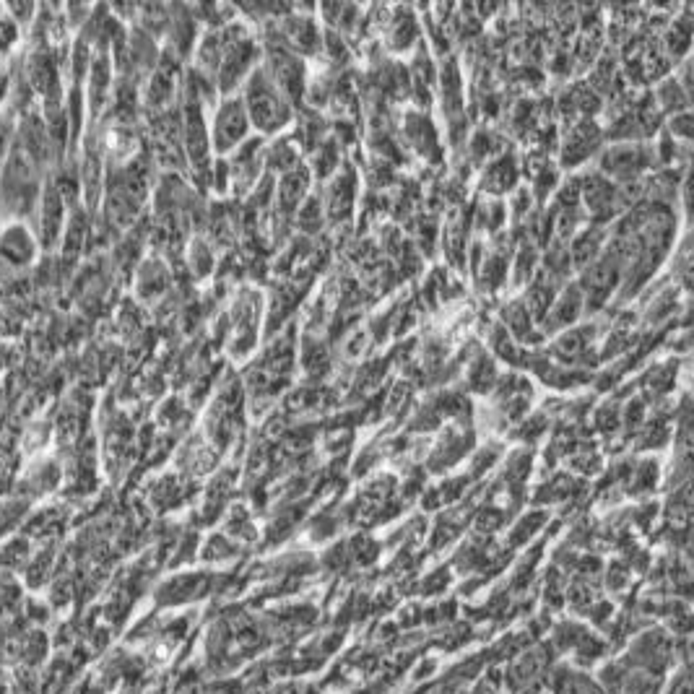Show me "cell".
I'll list each match as a JSON object with an SVG mask.
<instances>
[{
	"label": "cell",
	"instance_id": "1",
	"mask_svg": "<svg viewBox=\"0 0 694 694\" xmlns=\"http://www.w3.org/2000/svg\"><path fill=\"white\" fill-rule=\"evenodd\" d=\"M245 102V112H250L260 130H279L292 120V107L266 71L250 73Z\"/></svg>",
	"mask_w": 694,
	"mask_h": 694
},
{
	"label": "cell",
	"instance_id": "2",
	"mask_svg": "<svg viewBox=\"0 0 694 694\" xmlns=\"http://www.w3.org/2000/svg\"><path fill=\"white\" fill-rule=\"evenodd\" d=\"M674 661V643L669 640V635L661 630H650L645 635H640L632 643L630 653L622 658L624 666L637 671H648V674L663 676L666 669Z\"/></svg>",
	"mask_w": 694,
	"mask_h": 694
},
{
	"label": "cell",
	"instance_id": "3",
	"mask_svg": "<svg viewBox=\"0 0 694 694\" xmlns=\"http://www.w3.org/2000/svg\"><path fill=\"white\" fill-rule=\"evenodd\" d=\"M601 687L606 694H661L663 676L630 669L619 661L601 671Z\"/></svg>",
	"mask_w": 694,
	"mask_h": 694
},
{
	"label": "cell",
	"instance_id": "4",
	"mask_svg": "<svg viewBox=\"0 0 694 694\" xmlns=\"http://www.w3.org/2000/svg\"><path fill=\"white\" fill-rule=\"evenodd\" d=\"M247 112L240 99H227L221 104L219 115L214 117V149L229 151L245 138Z\"/></svg>",
	"mask_w": 694,
	"mask_h": 694
},
{
	"label": "cell",
	"instance_id": "5",
	"mask_svg": "<svg viewBox=\"0 0 694 694\" xmlns=\"http://www.w3.org/2000/svg\"><path fill=\"white\" fill-rule=\"evenodd\" d=\"M650 164V151L645 146H614L601 159V169L606 175H614L619 180L637 177Z\"/></svg>",
	"mask_w": 694,
	"mask_h": 694
},
{
	"label": "cell",
	"instance_id": "6",
	"mask_svg": "<svg viewBox=\"0 0 694 694\" xmlns=\"http://www.w3.org/2000/svg\"><path fill=\"white\" fill-rule=\"evenodd\" d=\"M403 130H406V138H409V143L416 151H422V154L429 156V159H437V156H440L437 130L435 125L429 123L427 117L411 112V115H406V125H403Z\"/></svg>",
	"mask_w": 694,
	"mask_h": 694
},
{
	"label": "cell",
	"instance_id": "7",
	"mask_svg": "<svg viewBox=\"0 0 694 694\" xmlns=\"http://www.w3.org/2000/svg\"><path fill=\"white\" fill-rule=\"evenodd\" d=\"M0 255L13 266H26L34 258V240L24 227H8L0 234Z\"/></svg>",
	"mask_w": 694,
	"mask_h": 694
},
{
	"label": "cell",
	"instance_id": "8",
	"mask_svg": "<svg viewBox=\"0 0 694 694\" xmlns=\"http://www.w3.org/2000/svg\"><path fill=\"white\" fill-rule=\"evenodd\" d=\"M596 143H598V133L596 128H593V123L575 125L570 138H567L565 143V156H562V162L565 164L583 162V159H588V156L593 154Z\"/></svg>",
	"mask_w": 694,
	"mask_h": 694
},
{
	"label": "cell",
	"instance_id": "9",
	"mask_svg": "<svg viewBox=\"0 0 694 694\" xmlns=\"http://www.w3.org/2000/svg\"><path fill=\"white\" fill-rule=\"evenodd\" d=\"M518 182V167H515L513 156H502L494 164L487 167V175H484V190H492V193H502V190H510Z\"/></svg>",
	"mask_w": 694,
	"mask_h": 694
},
{
	"label": "cell",
	"instance_id": "10",
	"mask_svg": "<svg viewBox=\"0 0 694 694\" xmlns=\"http://www.w3.org/2000/svg\"><path fill=\"white\" fill-rule=\"evenodd\" d=\"M307 188V172L305 169H289L284 175V180H281V188H279V203H281V211L284 214H289L292 208L299 206V201H302V195H305Z\"/></svg>",
	"mask_w": 694,
	"mask_h": 694
},
{
	"label": "cell",
	"instance_id": "11",
	"mask_svg": "<svg viewBox=\"0 0 694 694\" xmlns=\"http://www.w3.org/2000/svg\"><path fill=\"white\" fill-rule=\"evenodd\" d=\"M557 689L559 694H606L601 684H596L591 676L580 674V671H562Z\"/></svg>",
	"mask_w": 694,
	"mask_h": 694
},
{
	"label": "cell",
	"instance_id": "12",
	"mask_svg": "<svg viewBox=\"0 0 694 694\" xmlns=\"http://www.w3.org/2000/svg\"><path fill=\"white\" fill-rule=\"evenodd\" d=\"M29 562V544L24 539H13L0 546V567L3 570H24Z\"/></svg>",
	"mask_w": 694,
	"mask_h": 694
},
{
	"label": "cell",
	"instance_id": "13",
	"mask_svg": "<svg viewBox=\"0 0 694 694\" xmlns=\"http://www.w3.org/2000/svg\"><path fill=\"white\" fill-rule=\"evenodd\" d=\"M411 39H416V19L409 11H401L393 19V32H390V47L396 50H406L411 45Z\"/></svg>",
	"mask_w": 694,
	"mask_h": 694
},
{
	"label": "cell",
	"instance_id": "14",
	"mask_svg": "<svg viewBox=\"0 0 694 694\" xmlns=\"http://www.w3.org/2000/svg\"><path fill=\"white\" fill-rule=\"evenodd\" d=\"M580 305H583V294L572 286V289H567V294L562 299H559V305L554 307V318H552V325H565V323H572V320L578 318V312H580Z\"/></svg>",
	"mask_w": 694,
	"mask_h": 694
},
{
	"label": "cell",
	"instance_id": "15",
	"mask_svg": "<svg viewBox=\"0 0 694 694\" xmlns=\"http://www.w3.org/2000/svg\"><path fill=\"white\" fill-rule=\"evenodd\" d=\"M505 323L510 325V331L515 336H528V325H531V312H528L526 302H513L505 307Z\"/></svg>",
	"mask_w": 694,
	"mask_h": 694
},
{
	"label": "cell",
	"instance_id": "16",
	"mask_svg": "<svg viewBox=\"0 0 694 694\" xmlns=\"http://www.w3.org/2000/svg\"><path fill=\"white\" fill-rule=\"evenodd\" d=\"M297 151L292 149V143L289 141H281V143H273L271 149H268V164H271L273 169H294L297 167Z\"/></svg>",
	"mask_w": 694,
	"mask_h": 694
},
{
	"label": "cell",
	"instance_id": "17",
	"mask_svg": "<svg viewBox=\"0 0 694 694\" xmlns=\"http://www.w3.org/2000/svg\"><path fill=\"white\" fill-rule=\"evenodd\" d=\"M492 380H494V364L489 362L487 357H479L474 362V367H471V377H468V383H471V388L474 390H484L492 385Z\"/></svg>",
	"mask_w": 694,
	"mask_h": 694
},
{
	"label": "cell",
	"instance_id": "18",
	"mask_svg": "<svg viewBox=\"0 0 694 694\" xmlns=\"http://www.w3.org/2000/svg\"><path fill=\"white\" fill-rule=\"evenodd\" d=\"M661 102L666 110H682V107H687V91L679 86V81H666V84L661 86Z\"/></svg>",
	"mask_w": 694,
	"mask_h": 694
},
{
	"label": "cell",
	"instance_id": "19",
	"mask_svg": "<svg viewBox=\"0 0 694 694\" xmlns=\"http://www.w3.org/2000/svg\"><path fill=\"white\" fill-rule=\"evenodd\" d=\"M338 164V146L333 141L323 143L318 151V156H315V167H318V175L325 177L331 175L333 167Z\"/></svg>",
	"mask_w": 694,
	"mask_h": 694
},
{
	"label": "cell",
	"instance_id": "20",
	"mask_svg": "<svg viewBox=\"0 0 694 694\" xmlns=\"http://www.w3.org/2000/svg\"><path fill=\"white\" fill-rule=\"evenodd\" d=\"M299 224H302L307 232H315V227H320V208L315 198H312V201L299 211Z\"/></svg>",
	"mask_w": 694,
	"mask_h": 694
},
{
	"label": "cell",
	"instance_id": "21",
	"mask_svg": "<svg viewBox=\"0 0 694 694\" xmlns=\"http://www.w3.org/2000/svg\"><path fill=\"white\" fill-rule=\"evenodd\" d=\"M193 268L198 276H206L208 268H211V253L203 242H195L193 245Z\"/></svg>",
	"mask_w": 694,
	"mask_h": 694
},
{
	"label": "cell",
	"instance_id": "22",
	"mask_svg": "<svg viewBox=\"0 0 694 694\" xmlns=\"http://www.w3.org/2000/svg\"><path fill=\"white\" fill-rule=\"evenodd\" d=\"M536 263V255H533L531 247H523L520 250V260H518V273H515V281H526L531 276V268Z\"/></svg>",
	"mask_w": 694,
	"mask_h": 694
},
{
	"label": "cell",
	"instance_id": "23",
	"mask_svg": "<svg viewBox=\"0 0 694 694\" xmlns=\"http://www.w3.org/2000/svg\"><path fill=\"white\" fill-rule=\"evenodd\" d=\"M229 554H234V546L229 544L227 539H211L208 541V546H206V559H224V557H229Z\"/></svg>",
	"mask_w": 694,
	"mask_h": 694
},
{
	"label": "cell",
	"instance_id": "24",
	"mask_svg": "<svg viewBox=\"0 0 694 694\" xmlns=\"http://www.w3.org/2000/svg\"><path fill=\"white\" fill-rule=\"evenodd\" d=\"M666 694H692V679H689L687 669H682L674 676V682H671L669 692Z\"/></svg>",
	"mask_w": 694,
	"mask_h": 694
},
{
	"label": "cell",
	"instance_id": "25",
	"mask_svg": "<svg viewBox=\"0 0 694 694\" xmlns=\"http://www.w3.org/2000/svg\"><path fill=\"white\" fill-rule=\"evenodd\" d=\"M671 130L674 133H679V136L689 138V115L684 112V115H674V120H671Z\"/></svg>",
	"mask_w": 694,
	"mask_h": 694
},
{
	"label": "cell",
	"instance_id": "26",
	"mask_svg": "<svg viewBox=\"0 0 694 694\" xmlns=\"http://www.w3.org/2000/svg\"><path fill=\"white\" fill-rule=\"evenodd\" d=\"M13 520H16V513H11V505L0 507V533H6L13 526Z\"/></svg>",
	"mask_w": 694,
	"mask_h": 694
}]
</instances>
